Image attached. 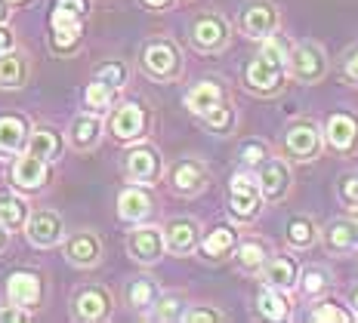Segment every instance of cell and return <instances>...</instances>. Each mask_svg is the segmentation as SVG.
<instances>
[{
  "instance_id": "74e56055",
  "label": "cell",
  "mask_w": 358,
  "mask_h": 323,
  "mask_svg": "<svg viewBox=\"0 0 358 323\" xmlns=\"http://www.w3.org/2000/svg\"><path fill=\"white\" fill-rule=\"evenodd\" d=\"M287 43H285V37H278V34H268L263 37V50H259V56H266L268 62H275V65H287Z\"/></svg>"
},
{
  "instance_id": "b9f144b4",
  "label": "cell",
  "mask_w": 358,
  "mask_h": 323,
  "mask_svg": "<svg viewBox=\"0 0 358 323\" xmlns=\"http://www.w3.org/2000/svg\"><path fill=\"white\" fill-rule=\"evenodd\" d=\"M340 74H343V80H346V84L358 87V43H355V47H349L340 56Z\"/></svg>"
},
{
  "instance_id": "d6986e66",
  "label": "cell",
  "mask_w": 358,
  "mask_h": 323,
  "mask_svg": "<svg viewBox=\"0 0 358 323\" xmlns=\"http://www.w3.org/2000/svg\"><path fill=\"white\" fill-rule=\"evenodd\" d=\"M6 292H10V302L22 305V308H31L41 302V280L31 271H16L6 280Z\"/></svg>"
},
{
  "instance_id": "d590c367",
  "label": "cell",
  "mask_w": 358,
  "mask_h": 323,
  "mask_svg": "<svg viewBox=\"0 0 358 323\" xmlns=\"http://www.w3.org/2000/svg\"><path fill=\"white\" fill-rule=\"evenodd\" d=\"M84 99H87V108L90 111H106L108 105L115 102V89H111L108 84H102V80H93V84L87 87Z\"/></svg>"
},
{
  "instance_id": "7402d4cb",
  "label": "cell",
  "mask_w": 358,
  "mask_h": 323,
  "mask_svg": "<svg viewBox=\"0 0 358 323\" xmlns=\"http://www.w3.org/2000/svg\"><path fill=\"white\" fill-rule=\"evenodd\" d=\"M13 182L19 188H25V191L41 188L47 182V160H41V157H34V154L19 157V160L13 163Z\"/></svg>"
},
{
  "instance_id": "c3c4849f",
  "label": "cell",
  "mask_w": 358,
  "mask_h": 323,
  "mask_svg": "<svg viewBox=\"0 0 358 323\" xmlns=\"http://www.w3.org/2000/svg\"><path fill=\"white\" fill-rule=\"evenodd\" d=\"M143 3H145V6H152V10H161V6H167L170 0H143Z\"/></svg>"
},
{
  "instance_id": "83f0119b",
  "label": "cell",
  "mask_w": 358,
  "mask_h": 323,
  "mask_svg": "<svg viewBox=\"0 0 358 323\" xmlns=\"http://www.w3.org/2000/svg\"><path fill=\"white\" fill-rule=\"evenodd\" d=\"M318 240V225L309 219V216H294V219L287 222V243L294 246V250H306V246H312Z\"/></svg>"
},
{
  "instance_id": "681fc988",
  "label": "cell",
  "mask_w": 358,
  "mask_h": 323,
  "mask_svg": "<svg viewBox=\"0 0 358 323\" xmlns=\"http://www.w3.org/2000/svg\"><path fill=\"white\" fill-rule=\"evenodd\" d=\"M3 243H6V225L0 222V250H3Z\"/></svg>"
},
{
  "instance_id": "4316f807",
  "label": "cell",
  "mask_w": 358,
  "mask_h": 323,
  "mask_svg": "<svg viewBox=\"0 0 358 323\" xmlns=\"http://www.w3.org/2000/svg\"><path fill=\"white\" fill-rule=\"evenodd\" d=\"M257 308H259V314L268 317V320H287L290 317V302H287L285 290L266 287L263 292H259V299H257Z\"/></svg>"
},
{
  "instance_id": "db71d44e",
  "label": "cell",
  "mask_w": 358,
  "mask_h": 323,
  "mask_svg": "<svg viewBox=\"0 0 358 323\" xmlns=\"http://www.w3.org/2000/svg\"><path fill=\"white\" fill-rule=\"evenodd\" d=\"M10 3H19V0H10Z\"/></svg>"
},
{
  "instance_id": "30bf717a",
  "label": "cell",
  "mask_w": 358,
  "mask_h": 323,
  "mask_svg": "<svg viewBox=\"0 0 358 323\" xmlns=\"http://www.w3.org/2000/svg\"><path fill=\"white\" fill-rule=\"evenodd\" d=\"M324 139L331 148H337V151H352L358 145V117L346 114V111H337V114L327 117L324 123Z\"/></svg>"
},
{
  "instance_id": "44dd1931",
  "label": "cell",
  "mask_w": 358,
  "mask_h": 323,
  "mask_svg": "<svg viewBox=\"0 0 358 323\" xmlns=\"http://www.w3.org/2000/svg\"><path fill=\"white\" fill-rule=\"evenodd\" d=\"M226 102V93H222L220 84H213V80H201L189 89V96H185V105H189L192 114H207V111H213L216 105Z\"/></svg>"
},
{
  "instance_id": "8d00e7d4",
  "label": "cell",
  "mask_w": 358,
  "mask_h": 323,
  "mask_svg": "<svg viewBox=\"0 0 358 323\" xmlns=\"http://www.w3.org/2000/svg\"><path fill=\"white\" fill-rule=\"evenodd\" d=\"M312 320H315V323H327V320H334V323H349V320H355V314L343 311L337 302H318L315 308H312Z\"/></svg>"
},
{
  "instance_id": "5bb4252c",
  "label": "cell",
  "mask_w": 358,
  "mask_h": 323,
  "mask_svg": "<svg viewBox=\"0 0 358 323\" xmlns=\"http://www.w3.org/2000/svg\"><path fill=\"white\" fill-rule=\"evenodd\" d=\"M296 277H300V268L290 255H275V259H266L263 265V280L266 287H275V290H294L296 287Z\"/></svg>"
},
{
  "instance_id": "7c38bea8",
  "label": "cell",
  "mask_w": 358,
  "mask_h": 323,
  "mask_svg": "<svg viewBox=\"0 0 358 323\" xmlns=\"http://www.w3.org/2000/svg\"><path fill=\"white\" fill-rule=\"evenodd\" d=\"M62 234H65L62 219L56 213H50V209H41V213H34L28 219V240L34 246H56L62 240Z\"/></svg>"
},
{
  "instance_id": "52a82bcc",
  "label": "cell",
  "mask_w": 358,
  "mask_h": 323,
  "mask_svg": "<svg viewBox=\"0 0 358 323\" xmlns=\"http://www.w3.org/2000/svg\"><path fill=\"white\" fill-rule=\"evenodd\" d=\"M143 68L148 77H155V80H170V77H176V71H179V52L173 43H167V40H155V43H148V47L143 50Z\"/></svg>"
},
{
  "instance_id": "f5cc1de1",
  "label": "cell",
  "mask_w": 358,
  "mask_h": 323,
  "mask_svg": "<svg viewBox=\"0 0 358 323\" xmlns=\"http://www.w3.org/2000/svg\"><path fill=\"white\" fill-rule=\"evenodd\" d=\"M352 302H355V314H358V290L352 292Z\"/></svg>"
},
{
  "instance_id": "bcb514c9",
  "label": "cell",
  "mask_w": 358,
  "mask_h": 323,
  "mask_svg": "<svg viewBox=\"0 0 358 323\" xmlns=\"http://www.w3.org/2000/svg\"><path fill=\"white\" fill-rule=\"evenodd\" d=\"M0 320L3 323H25L28 311L22 305H10V308H0Z\"/></svg>"
},
{
  "instance_id": "836d02e7",
  "label": "cell",
  "mask_w": 358,
  "mask_h": 323,
  "mask_svg": "<svg viewBox=\"0 0 358 323\" xmlns=\"http://www.w3.org/2000/svg\"><path fill=\"white\" fill-rule=\"evenodd\" d=\"M232 246H235V231L232 228H216L207 234L204 240V255H210V259H222L226 253H232Z\"/></svg>"
},
{
  "instance_id": "7a4b0ae2",
  "label": "cell",
  "mask_w": 358,
  "mask_h": 323,
  "mask_svg": "<svg viewBox=\"0 0 358 323\" xmlns=\"http://www.w3.org/2000/svg\"><path fill=\"white\" fill-rule=\"evenodd\" d=\"M287 65L300 84H318L327 77V52L322 50V43L315 40H303L287 52Z\"/></svg>"
},
{
  "instance_id": "3957f363",
  "label": "cell",
  "mask_w": 358,
  "mask_h": 323,
  "mask_svg": "<svg viewBox=\"0 0 358 323\" xmlns=\"http://www.w3.org/2000/svg\"><path fill=\"white\" fill-rule=\"evenodd\" d=\"M322 130L312 120H296V123L287 126L285 148L294 160H315L318 151H322Z\"/></svg>"
},
{
  "instance_id": "7dc6e473",
  "label": "cell",
  "mask_w": 358,
  "mask_h": 323,
  "mask_svg": "<svg viewBox=\"0 0 358 323\" xmlns=\"http://www.w3.org/2000/svg\"><path fill=\"white\" fill-rule=\"evenodd\" d=\"M13 43H16V37H13V31H10V28L0 25V52H10V50H13Z\"/></svg>"
},
{
  "instance_id": "d4e9b609",
  "label": "cell",
  "mask_w": 358,
  "mask_h": 323,
  "mask_svg": "<svg viewBox=\"0 0 358 323\" xmlns=\"http://www.w3.org/2000/svg\"><path fill=\"white\" fill-rule=\"evenodd\" d=\"M25 74H28V62L22 52H0V87L3 89H16L25 84Z\"/></svg>"
},
{
  "instance_id": "7bdbcfd3",
  "label": "cell",
  "mask_w": 358,
  "mask_h": 323,
  "mask_svg": "<svg viewBox=\"0 0 358 323\" xmlns=\"http://www.w3.org/2000/svg\"><path fill=\"white\" fill-rule=\"evenodd\" d=\"M268 157V148L263 145V142H248V145L241 148V160L248 163V167H259Z\"/></svg>"
},
{
  "instance_id": "cb8c5ba5",
  "label": "cell",
  "mask_w": 358,
  "mask_h": 323,
  "mask_svg": "<svg viewBox=\"0 0 358 323\" xmlns=\"http://www.w3.org/2000/svg\"><path fill=\"white\" fill-rule=\"evenodd\" d=\"M324 243L331 253H352L358 246V234L352 219H337L324 228Z\"/></svg>"
},
{
  "instance_id": "f546056e",
  "label": "cell",
  "mask_w": 358,
  "mask_h": 323,
  "mask_svg": "<svg viewBox=\"0 0 358 323\" xmlns=\"http://www.w3.org/2000/svg\"><path fill=\"white\" fill-rule=\"evenodd\" d=\"M59 151H62V142L53 130H37L31 142H28V154L41 157V160H56Z\"/></svg>"
},
{
  "instance_id": "6da1fadb",
  "label": "cell",
  "mask_w": 358,
  "mask_h": 323,
  "mask_svg": "<svg viewBox=\"0 0 358 323\" xmlns=\"http://www.w3.org/2000/svg\"><path fill=\"white\" fill-rule=\"evenodd\" d=\"M87 13V0H56V10H53V47L59 52L71 50L74 43L80 40V19Z\"/></svg>"
},
{
  "instance_id": "e0dca14e",
  "label": "cell",
  "mask_w": 358,
  "mask_h": 323,
  "mask_svg": "<svg viewBox=\"0 0 358 323\" xmlns=\"http://www.w3.org/2000/svg\"><path fill=\"white\" fill-rule=\"evenodd\" d=\"M158 172H161V157L155 148L143 145L127 154V176H130L133 182H152Z\"/></svg>"
},
{
  "instance_id": "e575fe53",
  "label": "cell",
  "mask_w": 358,
  "mask_h": 323,
  "mask_svg": "<svg viewBox=\"0 0 358 323\" xmlns=\"http://www.w3.org/2000/svg\"><path fill=\"white\" fill-rule=\"evenodd\" d=\"M238 265H241L244 271H259V268L266 265V243H259V240L241 243V250H238Z\"/></svg>"
},
{
  "instance_id": "f907efd6",
  "label": "cell",
  "mask_w": 358,
  "mask_h": 323,
  "mask_svg": "<svg viewBox=\"0 0 358 323\" xmlns=\"http://www.w3.org/2000/svg\"><path fill=\"white\" fill-rule=\"evenodd\" d=\"M352 225H355V234H358V204L352 206Z\"/></svg>"
},
{
  "instance_id": "484cf974",
  "label": "cell",
  "mask_w": 358,
  "mask_h": 323,
  "mask_svg": "<svg viewBox=\"0 0 358 323\" xmlns=\"http://www.w3.org/2000/svg\"><path fill=\"white\" fill-rule=\"evenodd\" d=\"M99 133H102L99 117H93V114L74 117V123H71V145L80 148V151H90V148L99 142Z\"/></svg>"
},
{
  "instance_id": "ffe728a7",
  "label": "cell",
  "mask_w": 358,
  "mask_h": 323,
  "mask_svg": "<svg viewBox=\"0 0 358 323\" xmlns=\"http://www.w3.org/2000/svg\"><path fill=\"white\" fill-rule=\"evenodd\" d=\"M111 308V299L106 290L99 287H87L78 292V299H74V314H78L80 320H102L108 314Z\"/></svg>"
},
{
  "instance_id": "2e32d148",
  "label": "cell",
  "mask_w": 358,
  "mask_h": 323,
  "mask_svg": "<svg viewBox=\"0 0 358 323\" xmlns=\"http://www.w3.org/2000/svg\"><path fill=\"white\" fill-rule=\"evenodd\" d=\"M170 182H173L179 194H198L207 188V170L198 160H179L173 172H170Z\"/></svg>"
},
{
  "instance_id": "f6af8a7d",
  "label": "cell",
  "mask_w": 358,
  "mask_h": 323,
  "mask_svg": "<svg viewBox=\"0 0 358 323\" xmlns=\"http://www.w3.org/2000/svg\"><path fill=\"white\" fill-rule=\"evenodd\" d=\"M182 320H189V323H198V320H213V323H220V320H226V314L216 311V308H192V311L182 314Z\"/></svg>"
},
{
  "instance_id": "f35d334b",
  "label": "cell",
  "mask_w": 358,
  "mask_h": 323,
  "mask_svg": "<svg viewBox=\"0 0 358 323\" xmlns=\"http://www.w3.org/2000/svg\"><path fill=\"white\" fill-rule=\"evenodd\" d=\"M201 120H204L210 130H216V133H226L229 126H232V120H235V114H232V108H229V102H222V105H216L213 111H207V114H201Z\"/></svg>"
},
{
  "instance_id": "d6a6232c",
  "label": "cell",
  "mask_w": 358,
  "mask_h": 323,
  "mask_svg": "<svg viewBox=\"0 0 358 323\" xmlns=\"http://www.w3.org/2000/svg\"><path fill=\"white\" fill-rule=\"evenodd\" d=\"M127 302L136 308V311H145L148 305L158 302V287H155L148 277H139V280H133L130 290H127Z\"/></svg>"
},
{
  "instance_id": "603a6c76",
  "label": "cell",
  "mask_w": 358,
  "mask_h": 323,
  "mask_svg": "<svg viewBox=\"0 0 358 323\" xmlns=\"http://www.w3.org/2000/svg\"><path fill=\"white\" fill-rule=\"evenodd\" d=\"M148 213H152V197L145 191H139V188L121 191V197H117V216L124 222H143Z\"/></svg>"
},
{
  "instance_id": "277c9868",
  "label": "cell",
  "mask_w": 358,
  "mask_h": 323,
  "mask_svg": "<svg viewBox=\"0 0 358 323\" xmlns=\"http://www.w3.org/2000/svg\"><path fill=\"white\" fill-rule=\"evenodd\" d=\"M229 204H232V213L238 219H253L259 213L263 194H259V182L250 172H238L232 179V185H229Z\"/></svg>"
},
{
  "instance_id": "ee69618b",
  "label": "cell",
  "mask_w": 358,
  "mask_h": 323,
  "mask_svg": "<svg viewBox=\"0 0 358 323\" xmlns=\"http://www.w3.org/2000/svg\"><path fill=\"white\" fill-rule=\"evenodd\" d=\"M340 197H343V204H349V206L358 204V172H346V176L340 179Z\"/></svg>"
},
{
  "instance_id": "8fae6325",
  "label": "cell",
  "mask_w": 358,
  "mask_h": 323,
  "mask_svg": "<svg viewBox=\"0 0 358 323\" xmlns=\"http://www.w3.org/2000/svg\"><path fill=\"white\" fill-rule=\"evenodd\" d=\"M127 250L139 265H155L164 253V234L158 228H136L127 240Z\"/></svg>"
},
{
  "instance_id": "8992f818",
  "label": "cell",
  "mask_w": 358,
  "mask_h": 323,
  "mask_svg": "<svg viewBox=\"0 0 358 323\" xmlns=\"http://www.w3.org/2000/svg\"><path fill=\"white\" fill-rule=\"evenodd\" d=\"M244 84H248L253 93H263V96H272L285 87V65H275L268 62L266 56H257L248 62L244 68Z\"/></svg>"
},
{
  "instance_id": "4fadbf2b",
  "label": "cell",
  "mask_w": 358,
  "mask_h": 323,
  "mask_svg": "<svg viewBox=\"0 0 358 323\" xmlns=\"http://www.w3.org/2000/svg\"><path fill=\"white\" fill-rule=\"evenodd\" d=\"M65 255H69L71 265H78V268H93L96 262H99V255H102L99 237H96L93 231H80V234H74L69 243H65Z\"/></svg>"
},
{
  "instance_id": "60d3db41",
  "label": "cell",
  "mask_w": 358,
  "mask_h": 323,
  "mask_svg": "<svg viewBox=\"0 0 358 323\" xmlns=\"http://www.w3.org/2000/svg\"><path fill=\"white\" fill-rule=\"evenodd\" d=\"M96 80H102V84H108L111 89H117V87L127 84V68L121 62H106L96 68Z\"/></svg>"
},
{
  "instance_id": "9a60e30c",
  "label": "cell",
  "mask_w": 358,
  "mask_h": 323,
  "mask_svg": "<svg viewBox=\"0 0 358 323\" xmlns=\"http://www.w3.org/2000/svg\"><path fill=\"white\" fill-rule=\"evenodd\" d=\"M143 130H145V111L133 102L121 105V108L115 111V117H111V133H115L121 142L143 136Z\"/></svg>"
},
{
  "instance_id": "f1b7e54d",
  "label": "cell",
  "mask_w": 358,
  "mask_h": 323,
  "mask_svg": "<svg viewBox=\"0 0 358 323\" xmlns=\"http://www.w3.org/2000/svg\"><path fill=\"white\" fill-rule=\"evenodd\" d=\"M296 283L303 287L306 296H322V292L331 290V271L324 265H306L303 274L296 277Z\"/></svg>"
},
{
  "instance_id": "9c48e42d",
  "label": "cell",
  "mask_w": 358,
  "mask_h": 323,
  "mask_svg": "<svg viewBox=\"0 0 358 323\" xmlns=\"http://www.w3.org/2000/svg\"><path fill=\"white\" fill-rule=\"evenodd\" d=\"M192 43H195L198 50H204V52H216V50H222L229 43V25H226V19L222 16H201L195 22V28H192Z\"/></svg>"
},
{
  "instance_id": "816d5d0a",
  "label": "cell",
  "mask_w": 358,
  "mask_h": 323,
  "mask_svg": "<svg viewBox=\"0 0 358 323\" xmlns=\"http://www.w3.org/2000/svg\"><path fill=\"white\" fill-rule=\"evenodd\" d=\"M3 19H6V10H3V3H0V25H3Z\"/></svg>"
},
{
  "instance_id": "ba28073f",
  "label": "cell",
  "mask_w": 358,
  "mask_h": 323,
  "mask_svg": "<svg viewBox=\"0 0 358 323\" xmlns=\"http://www.w3.org/2000/svg\"><path fill=\"white\" fill-rule=\"evenodd\" d=\"M257 182H259V194L275 204V200L287 197V191H290V167L281 157H266V160L259 163Z\"/></svg>"
},
{
  "instance_id": "5b68a950",
  "label": "cell",
  "mask_w": 358,
  "mask_h": 323,
  "mask_svg": "<svg viewBox=\"0 0 358 323\" xmlns=\"http://www.w3.org/2000/svg\"><path fill=\"white\" fill-rule=\"evenodd\" d=\"M278 6L268 3V0H257V3H248L241 13V31L253 37V40H263V37L278 31Z\"/></svg>"
},
{
  "instance_id": "4dcf8cb0",
  "label": "cell",
  "mask_w": 358,
  "mask_h": 323,
  "mask_svg": "<svg viewBox=\"0 0 358 323\" xmlns=\"http://www.w3.org/2000/svg\"><path fill=\"white\" fill-rule=\"evenodd\" d=\"M25 216H28V206L22 204L16 194L0 191V222H3L6 228H22V225H25Z\"/></svg>"
},
{
  "instance_id": "ab89813d",
  "label": "cell",
  "mask_w": 358,
  "mask_h": 323,
  "mask_svg": "<svg viewBox=\"0 0 358 323\" xmlns=\"http://www.w3.org/2000/svg\"><path fill=\"white\" fill-rule=\"evenodd\" d=\"M182 314H185V305L179 296H164L155 305V317L158 320H182Z\"/></svg>"
},
{
  "instance_id": "ac0fdd59",
  "label": "cell",
  "mask_w": 358,
  "mask_h": 323,
  "mask_svg": "<svg viewBox=\"0 0 358 323\" xmlns=\"http://www.w3.org/2000/svg\"><path fill=\"white\" fill-rule=\"evenodd\" d=\"M198 243V225L192 219H173L164 228V246L176 255H185L192 253Z\"/></svg>"
},
{
  "instance_id": "1f68e13d",
  "label": "cell",
  "mask_w": 358,
  "mask_h": 323,
  "mask_svg": "<svg viewBox=\"0 0 358 323\" xmlns=\"http://www.w3.org/2000/svg\"><path fill=\"white\" fill-rule=\"evenodd\" d=\"M25 142V123L19 117H0V151H19Z\"/></svg>"
}]
</instances>
